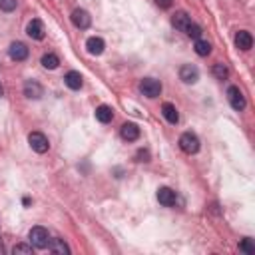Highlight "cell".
<instances>
[{
  "mask_svg": "<svg viewBox=\"0 0 255 255\" xmlns=\"http://www.w3.org/2000/svg\"><path fill=\"white\" fill-rule=\"evenodd\" d=\"M239 249H241L243 253H247V255H253V253H255V245H253V241H251L249 237H245V239L239 243Z\"/></svg>",
  "mask_w": 255,
  "mask_h": 255,
  "instance_id": "25",
  "label": "cell"
},
{
  "mask_svg": "<svg viewBox=\"0 0 255 255\" xmlns=\"http://www.w3.org/2000/svg\"><path fill=\"white\" fill-rule=\"evenodd\" d=\"M211 52V44L209 42H205V40H196V54L198 56H207Z\"/></svg>",
  "mask_w": 255,
  "mask_h": 255,
  "instance_id": "21",
  "label": "cell"
},
{
  "mask_svg": "<svg viewBox=\"0 0 255 255\" xmlns=\"http://www.w3.org/2000/svg\"><path fill=\"white\" fill-rule=\"evenodd\" d=\"M155 4L159 8H169V6H172V0H155Z\"/></svg>",
  "mask_w": 255,
  "mask_h": 255,
  "instance_id": "28",
  "label": "cell"
},
{
  "mask_svg": "<svg viewBox=\"0 0 255 255\" xmlns=\"http://www.w3.org/2000/svg\"><path fill=\"white\" fill-rule=\"evenodd\" d=\"M58 64H60V60H58L56 54H44V56H42V66H44L46 70H56Z\"/></svg>",
  "mask_w": 255,
  "mask_h": 255,
  "instance_id": "20",
  "label": "cell"
},
{
  "mask_svg": "<svg viewBox=\"0 0 255 255\" xmlns=\"http://www.w3.org/2000/svg\"><path fill=\"white\" fill-rule=\"evenodd\" d=\"M4 94V90H2V86H0V96H2Z\"/></svg>",
  "mask_w": 255,
  "mask_h": 255,
  "instance_id": "30",
  "label": "cell"
},
{
  "mask_svg": "<svg viewBox=\"0 0 255 255\" xmlns=\"http://www.w3.org/2000/svg\"><path fill=\"white\" fill-rule=\"evenodd\" d=\"M213 76L217 78V80H227V76H229V70H227V66L225 64H215L213 66Z\"/></svg>",
  "mask_w": 255,
  "mask_h": 255,
  "instance_id": "22",
  "label": "cell"
},
{
  "mask_svg": "<svg viewBox=\"0 0 255 255\" xmlns=\"http://www.w3.org/2000/svg\"><path fill=\"white\" fill-rule=\"evenodd\" d=\"M190 22H192V20H190V16H188L186 12H176L174 18H172V24H174L178 30H182V32H186V28H188Z\"/></svg>",
  "mask_w": 255,
  "mask_h": 255,
  "instance_id": "18",
  "label": "cell"
},
{
  "mask_svg": "<svg viewBox=\"0 0 255 255\" xmlns=\"http://www.w3.org/2000/svg\"><path fill=\"white\" fill-rule=\"evenodd\" d=\"M72 24H74L76 28H80V30H86V28H90V24H92V16H90L86 10L76 8V10L72 12Z\"/></svg>",
  "mask_w": 255,
  "mask_h": 255,
  "instance_id": "6",
  "label": "cell"
},
{
  "mask_svg": "<svg viewBox=\"0 0 255 255\" xmlns=\"http://www.w3.org/2000/svg\"><path fill=\"white\" fill-rule=\"evenodd\" d=\"M28 144H30V148H32L36 153H46L48 148H50L48 138H46L42 132H32V134L28 136Z\"/></svg>",
  "mask_w": 255,
  "mask_h": 255,
  "instance_id": "3",
  "label": "cell"
},
{
  "mask_svg": "<svg viewBox=\"0 0 255 255\" xmlns=\"http://www.w3.org/2000/svg\"><path fill=\"white\" fill-rule=\"evenodd\" d=\"M235 46H237L239 50H243V52L251 50V46H253V38H251V34H249L247 30H239V32L235 34Z\"/></svg>",
  "mask_w": 255,
  "mask_h": 255,
  "instance_id": "12",
  "label": "cell"
},
{
  "mask_svg": "<svg viewBox=\"0 0 255 255\" xmlns=\"http://www.w3.org/2000/svg\"><path fill=\"white\" fill-rule=\"evenodd\" d=\"M136 157H138V161H150V152L148 150H140L136 153Z\"/></svg>",
  "mask_w": 255,
  "mask_h": 255,
  "instance_id": "27",
  "label": "cell"
},
{
  "mask_svg": "<svg viewBox=\"0 0 255 255\" xmlns=\"http://www.w3.org/2000/svg\"><path fill=\"white\" fill-rule=\"evenodd\" d=\"M64 82H66V86L70 88V90H80L82 88V74L80 72H76V70H70L66 76H64Z\"/></svg>",
  "mask_w": 255,
  "mask_h": 255,
  "instance_id": "13",
  "label": "cell"
},
{
  "mask_svg": "<svg viewBox=\"0 0 255 255\" xmlns=\"http://www.w3.org/2000/svg\"><path fill=\"white\" fill-rule=\"evenodd\" d=\"M14 253H32V245H24V243H18V245H14V249H12Z\"/></svg>",
  "mask_w": 255,
  "mask_h": 255,
  "instance_id": "26",
  "label": "cell"
},
{
  "mask_svg": "<svg viewBox=\"0 0 255 255\" xmlns=\"http://www.w3.org/2000/svg\"><path fill=\"white\" fill-rule=\"evenodd\" d=\"M4 253V245H2V239H0V255Z\"/></svg>",
  "mask_w": 255,
  "mask_h": 255,
  "instance_id": "29",
  "label": "cell"
},
{
  "mask_svg": "<svg viewBox=\"0 0 255 255\" xmlns=\"http://www.w3.org/2000/svg\"><path fill=\"white\" fill-rule=\"evenodd\" d=\"M227 100H229L233 110H237V112L245 110V96L241 94V90L237 86H229L227 88Z\"/></svg>",
  "mask_w": 255,
  "mask_h": 255,
  "instance_id": "5",
  "label": "cell"
},
{
  "mask_svg": "<svg viewBox=\"0 0 255 255\" xmlns=\"http://www.w3.org/2000/svg\"><path fill=\"white\" fill-rule=\"evenodd\" d=\"M18 6V0H0V10L2 12H12Z\"/></svg>",
  "mask_w": 255,
  "mask_h": 255,
  "instance_id": "24",
  "label": "cell"
},
{
  "mask_svg": "<svg viewBox=\"0 0 255 255\" xmlns=\"http://www.w3.org/2000/svg\"><path fill=\"white\" fill-rule=\"evenodd\" d=\"M180 148H182L186 153H198V152H200V140H198V136L192 134V132L182 134V138H180Z\"/></svg>",
  "mask_w": 255,
  "mask_h": 255,
  "instance_id": "4",
  "label": "cell"
},
{
  "mask_svg": "<svg viewBox=\"0 0 255 255\" xmlns=\"http://www.w3.org/2000/svg\"><path fill=\"white\" fill-rule=\"evenodd\" d=\"M28 237H30V245L36 247V249H46V247L50 245L48 229H44V227H40V225L32 227L30 233H28Z\"/></svg>",
  "mask_w": 255,
  "mask_h": 255,
  "instance_id": "1",
  "label": "cell"
},
{
  "mask_svg": "<svg viewBox=\"0 0 255 255\" xmlns=\"http://www.w3.org/2000/svg\"><path fill=\"white\" fill-rule=\"evenodd\" d=\"M8 56L14 60V62H22L28 58V48L24 42H12L10 48H8Z\"/></svg>",
  "mask_w": 255,
  "mask_h": 255,
  "instance_id": "9",
  "label": "cell"
},
{
  "mask_svg": "<svg viewBox=\"0 0 255 255\" xmlns=\"http://www.w3.org/2000/svg\"><path fill=\"white\" fill-rule=\"evenodd\" d=\"M186 34H188L190 38H194V40H200V38H202V28H200L198 24L190 22V24H188V28H186Z\"/></svg>",
  "mask_w": 255,
  "mask_h": 255,
  "instance_id": "23",
  "label": "cell"
},
{
  "mask_svg": "<svg viewBox=\"0 0 255 255\" xmlns=\"http://www.w3.org/2000/svg\"><path fill=\"white\" fill-rule=\"evenodd\" d=\"M180 80L186 84H196L200 80V70L194 64H184L180 68Z\"/></svg>",
  "mask_w": 255,
  "mask_h": 255,
  "instance_id": "8",
  "label": "cell"
},
{
  "mask_svg": "<svg viewBox=\"0 0 255 255\" xmlns=\"http://www.w3.org/2000/svg\"><path fill=\"white\" fill-rule=\"evenodd\" d=\"M120 136L126 140V142H136L140 138V128L132 122H126L122 128H120Z\"/></svg>",
  "mask_w": 255,
  "mask_h": 255,
  "instance_id": "11",
  "label": "cell"
},
{
  "mask_svg": "<svg viewBox=\"0 0 255 255\" xmlns=\"http://www.w3.org/2000/svg\"><path fill=\"white\" fill-rule=\"evenodd\" d=\"M140 92L146 96V98H157L161 94V84L153 78H144L140 82Z\"/></svg>",
  "mask_w": 255,
  "mask_h": 255,
  "instance_id": "2",
  "label": "cell"
},
{
  "mask_svg": "<svg viewBox=\"0 0 255 255\" xmlns=\"http://www.w3.org/2000/svg\"><path fill=\"white\" fill-rule=\"evenodd\" d=\"M96 120L102 124H108L114 120V110L110 106H98L96 108Z\"/></svg>",
  "mask_w": 255,
  "mask_h": 255,
  "instance_id": "17",
  "label": "cell"
},
{
  "mask_svg": "<svg viewBox=\"0 0 255 255\" xmlns=\"http://www.w3.org/2000/svg\"><path fill=\"white\" fill-rule=\"evenodd\" d=\"M24 96L28 100H40L44 96V88L40 86L36 80H26L24 82Z\"/></svg>",
  "mask_w": 255,
  "mask_h": 255,
  "instance_id": "7",
  "label": "cell"
},
{
  "mask_svg": "<svg viewBox=\"0 0 255 255\" xmlns=\"http://www.w3.org/2000/svg\"><path fill=\"white\" fill-rule=\"evenodd\" d=\"M161 114H163V118H165L169 124H178V122H180V114H178L176 106L169 104V102H165V104L161 106Z\"/></svg>",
  "mask_w": 255,
  "mask_h": 255,
  "instance_id": "16",
  "label": "cell"
},
{
  "mask_svg": "<svg viewBox=\"0 0 255 255\" xmlns=\"http://www.w3.org/2000/svg\"><path fill=\"white\" fill-rule=\"evenodd\" d=\"M86 48H88V52H90L92 56H100V54L104 52L106 44H104V40H102V38H98V36H92V38H88V42H86Z\"/></svg>",
  "mask_w": 255,
  "mask_h": 255,
  "instance_id": "15",
  "label": "cell"
},
{
  "mask_svg": "<svg viewBox=\"0 0 255 255\" xmlns=\"http://www.w3.org/2000/svg\"><path fill=\"white\" fill-rule=\"evenodd\" d=\"M26 32H28V36H30V38H34V40H42V38H44V24H42L38 18H34V20H30V24H28Z\"/></svg>",
  "mask_w": 255,
  "mask_h": 255,
  "instance_id": "14",
  "label": "cell"
},
{
  "mask_svg": "<svg viewBox=\"0 0 255 255\" xmlns=\"http://www.w3.org/2000/svg\"><path fill=\"white\" fill-rule=\"evenodd\" d=\"M48 249H50L52 253H58V255H68V253H70V247L64 243V239H50Z\"/></svg>",
  "mask_w": 255,
  "mask_h": 255,
  "instance_id": "19",
  "label": "cell"
},
{
  "mask_svg": "<svg viewBox=\"0 0 255 255\" xmlns=\"http://www.w3.org/2000/svg\"><path fill=\"white\" fill-rule=\"evenodd\" d=\"M176 192L174 190H169V188H159L157 190V202L161 204V205H165V207H172L174 204H176Z\"/></svg>",
  "mask_w": 255,
  "mask_h": 255,
  "instance_id": "10",
  "label": "cell"
}]
</instances>
